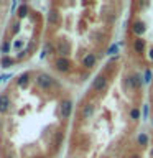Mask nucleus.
I'll return each instance as SVG.
<instances>
[{
	"label": "nucleus",
	"instance_id": "nucleus-1",
	"mask_svg": "<svg viewBox=\"0 0 153 158\" xmlns=\"http://www.w3.org/2000/svg\"><path fill=\"white\" fill-rule=\"evenodd\" d=\"M35 82H36V86L39 89H43V91H49V89H53L56 86V81L49 76L46 73H39L36 74V79H35Z\"/></svg>",
	"mask_w": 153,
	"mask_h": 158
},
{
	"label": "nucleus",
	"instance_id": "nucleus-2",
	"mask_svg": "<svg viewBox=\"0 0 153 158\" xmlns=\"http://www.w3.org/2000/svg\"><path fill=\"white\" fill-rule=\"evenodd\" d=\"M56 53L59 54V58H68L71 53V44L68 40H59L56 43Z\"/></svg>",
	"mask_w": 153,
	"mask_h": 158
},
{
	"label": "nucleus",
	"instance_id": "nucleus-3",
	"mask_svg": "<svg viewBox=\"0 0 153 158\" xmlns=\"http://www.w3.org/2000/svg\"><path fill=\"white\" fill-rule=\"evenodd\" d=\"M72 112V101L71 99H64V101H61V104H59V114H61V118H69V115H71Z\"/></svg>",
	"mask_w": 153,
	"mask_h": 158
},
{
	"label": "nucleus",
	"instance_id": "nucleus-4",
	"mask_svg": "<svg viewBox=\"0 0 153 158\" xmlns=\"http://www.w3.org/2000/svg\"><path fill=\"white\" fill-rule=\"evenodd\" d=\"M107 89V77L104 74H99V76L92 81V91L96 92H102Z\"/></svg>",
	"mask_w": 153,
	"mask_h": 158
},
{
	"label": "nucleus",
	"instance_id": "nucleus-5",
	"mask_svg": "<svg viewBox=\"0 0 153 158\" xmlns=\"http://www.w3.org/2000/svg\"><path fill=\"white\" fill-rule=\"evenodd\" d=\"M54 68L59 73H68L71 69V61H69V58H56L54 59Z\"/></svg>",
	"mask_w": 153,
	"mask_h": 158
},
{
	"label": "nucleus",
	"instance_id": "nucleus-6",
	"mask_svg": "<svg viewBox=\"0 0 153 158\" xmlns=\"http://www.w3.org/2000/svg\"><path fill=\"white\" fill-rule=\"evenodd\" d=\"M96 61H97L96 54H94V53H87L86 56L82 58V66L86 69H91V68L96 66Z\"/></svg>",
	"mask_w": 153,
	"mask_h": 158
},
{
	"label": "nucleus",
	"instance_id": "nucleus-7",
	"mask_svg": "<svg viewBox=\"0 0 153 158\" xmlns=\"http://www.w3.org/2000/svg\"><path fill=\"white\" fill-rule=\"evenodd\" d=\"M10 110V97L5 92L0 94V114H7Z\"/></svg>",
	"mask_w": 153,
	"mask_h": 158
},
{
	"label": "nucleus",
	"instance_id": "nucleus-8",
	"mask_svg": "<svg viewBox=\"0 0 153 158\" xmlns=\"http://www.w3.org/2000/svg\"><path fill=\"white\" fill-rule=\"evenodd\" d=\"M92 114H94V104H91V102L84 104L82 109H81V118L87 120V118H91V117H92Z\"/></svg>",
	"mask_w": 153,
	"mask_h": 158
},
{
	"label": "nucleus",
	"instance_id": "nucleus-9",
	"mask_svg": "<svg viewBox=\"0 0 153 158\" xmlns=\"http://www.w3.org/2000/svg\"><path fill=\"white\" fill-rule=\"evenodd\" d=\"M132 31L137 35V36H140V35H143L147 31V27H145V23L140 22V20H137V22H133L132 25Z\"/></svg>",
	"mask_w": 153,
	"mask_h": 158
},
{
	"label": "nucleus",
	"instance_id": "nucleus-10",
	"mask_svg": "<svg viewBox=\"0 0 153 158\" xmlns=\"http://www.w3.org/2000/svg\"><path fill=\"white\" fill-rule=\"evenodd\" d=\"M127 81H128V84H130L133 89H140L142 87V77L138 76V74H132Z\"/></svg>",
	"mask_w": 153,
	"mask_h": 158
},
{
	"label": "nucleus",
	"instance_id": "nucleus-11",
	"mask_svg": "<svg viewBox=\"0 0 153 158\" xmlns=\"http://www.w3.org/2000/svg\"><path fill=\"white\" fill-rule=\"evenodd\" d=\"M59 22V13H58V10H54V8H51L48 12V23L49 25H56Z\"/></svg>",
	"mask_w": 153,
	"mask_h": 158
},
{
	"label": "nucleus",
	"instance_id": "nucleus-12",
	"mask_svg": "<svg viewBox=\"0 0 153 158\" xmlns=\"http://www.w3.org/2000/svg\"><path fill=\"white\" fill-rule=\"evenodd\" d=\"M28 82H30V73L20 74L18 79H17V84H18L20 87H27V86H28Z\"/></svg>",
	"mask_w": 153,
	"mask_h": 158
},
{
	"label": "nucleus",
	"instance_id": "nucleus-13",
	"mask_svg": "<svg viewBox=\"0 0 153 158\" xmlns=\"http://www.w3.org/2000/svg\"><path fill=\"white\" fill-rule=\"evenodd\" d=\"M13 63H15V58H12L10 54L8 56H2V59H0V66L2 68H10Z\"/></svg>",
	"mask_w": 153,
	"mask_h": 158
},
{
	"label": "nucleus",
	"instance_id": "nucleus-14",
	"mask_svg": "<svg viewBox=\"0 0 153 158\" xmlns=\"http://www.w3.org/2000/svg\"><path fill=\"white\" fill-rule=\"evenodd\" d=\"M133 49H135V53H143V49H145V41H143L142 38H138L133 41Z\"/></svg>",
	"mask_w": 153,
	"mask_h": 158
},
{
	"label": "nucleus",
	"instance_id": "nucleus-15",
	"mask_svg": "<svg viewBox=\"0 0 153 158\" xmlns=\"http://www.w3.org/2000/svg\"><path fill=\"white\" fill-rule=\"evenodd\" d=\"M148 142H150V137H148L147 133H140V135L137 137V143H138L140 147H147Z\"/></svg>",
	"mask_w": 153,
	"mask_h": 158
},
{
	"label": "nucleus",
	"instance_id": "nucleus-16",
	"mask_svg": "<svg viewBox=\"0 0 153 158\" xmlns=\"http://www.w3.org/2000/svg\"><path fill=\"white\" fill-rule=\"evenodd\" d=\"M18 18H25L28 15V5L27 3H22V5H18Z\"/></svg>",
	"mask_w": 153,
	"mask_h": 158
},
{
	"label": "nucleus",
	"instance_id": "nucleus-17",
	"mask_svg": "<svg viewBox=\"0 0 153 158\" xmlns=\"http://www.w3.org/2000/svg\"><path fill=\"white\" fill-rule=\"evenodd\" d=\"M130 118L132 120H137V118H140V110H138L137 107H133L130 110Z\"/></svg>",
	"mask_w": 153,
	"mask_h": 158
},
{
	"label": "nucleus",
	"instance_id": "nucleus-18",
	"mask_svg": "<svg viewBox=\"0 0 153 158\" xmlns=\"http://www.w3.org/2000/svg\"><path fill=\"white\" fill-rule=\"evenodd\" d=\"M8 51H10V41H5V43H3V46H2L3 56H8Z\"/></svg>",
	"mask_w": 153,
	"mask_h": 158
},
{
	"label": "nucleus",
	"instance_id": "nucleus-19",
	"mask_svg": "<svg viewBox=\"0 0 153 158\" xmlns=\"http://www.w3.org/2000/svg\"><path fill=\"white\" fill-rule=\"evenodd\" d=\"M150 81H151V71L147 69L145 74H143V82H150Z\"/></svg>",
	"mask_w": 153,
	"mask_h": 158
},
{
	"label": "nucleus",
	"instance_id": "nucleus-20",
	"mask_svg": "<svg viewBox=\"0 0 153 158\" xmlns=\"http://www.w3.org/2000/svg\"><path fill=\"white\" fill-rule=\"evenodd\" d=\"M22 46H23V41H22V40H17V41L13 43V48H15V49H20Z\"/></svg>",
	"mask_w": 153,
	"mask_h": 158
},
{
	"label": "nucleus",
	"instance_id": "nucleus-21",
	"mask_svg": "<svg viewBox=\"0 0 153 158\" xmlns=\"http://www.w3.org/2000/svg\"><path fill=\"white\" fill-rule=\"evenodd\" d=\"M143 118H148V104H145V106H143Z\"/></svg>",
	"mask_w": 153,
	"mask_h": 158
},
{
	"label": "nucleus",
	"instance_id": "nucleus-22",
	"mask_svg": "<svg viewBox=\"0 0 153 158\" xmlns=\"http://www.w3.org/2000/svg\"><path fill=\"white\" fill-rule=\"evenodd\" d=\"M13 33H18L20 31V23L17 22V23H13V30H12Z\"/></svg>",
	"mask_w": 153,
	"mask_h": 158
},
{
	"label": "nucleus",
	"instance_id": "nucleus-23",
	"mask_svg": "<svg viewBox=\"0 0 153 158\" xmlns=\"http://www.w3.org/2000/svg\"><path fill=\"white\" fill-rule=\"evenodd\" d=\"M115 51H117V44H112V46L109 48V54H114Z\"/></svg>",
	"mask_w": 153,
	"mask_h": 158
},
{
	"label": "nucleus",
	"instance_id": "nucleus-24",
	"mask_svg": "<svg viewBox=\"0 0 153 158\" xmlns=\"http://www.w3.org/2000/svg\"><path fill=\"white\" fill-rule=\"evenodd\" d=\"M150 58H151V59H153V48H151V49H150Z\"/></svg>",
	"mask_w": 153,
	"mask_h": 158
},
{
	"label": "nucleus",
	"instance_id": "nucleus-25",
	"mask_svg": "<svg viewBox=\"0 0 153 158\" xmlns=\"http://www.w3.org/2000/svg\"><path fill=\"white\" fill-rule=\"evenodd\" d=\"M130 158H140V155H133V156H130Z\"/></svg>",
	"mask_w": 153,
	"mask_h": 158
},
{
	"label": "nucleus",
	"instance_id": "nucleus-26",
	"mask_svg": "<svg viewBox=\"0 0 153 158\" xmlns=\"http://www.w3.org/2000/svg\"><path fill=\"white\" fill-rule=\"evenodd\" d=\"M5 158H15V156H12V155H7V156H5Z\"/></svg>",
	"mask_w": 153,
	"mask_h": 158
},
{
	"label": "nucleus",
	"instance_id": "nucleus-27",
	"mask_svg": "<svg viewBox=\"0 0 153 158\" xmlns=\"http://www.w3.org/2000/svg\"><path fill=\"white\" fill-rule=\"evenodd\" d=\"M151 158H153V148H151Z\"/></svg>",
	"mask_w": 153,
	"mask_h": 158
},
{
	"label": "nucleus",
	"instance_id": "nucleus-28",
	"mask_svg": "<svg viewBox=\"0 0 153 158\" xmlns=\"http://www.w3.org/2000/svg\"><path fill=\"white\" fill-rule=\"evenodd\" d=\"M2 81H3V79H2V76H0V82H2Z\"/></svg>",
	"mask_w": 153,
	"mask_h": 158
},
{
	"label": "nucleus",
	"instance_id": "nucleus-29",
	"mask_svg": "<svg viewBox=\"0 0 153 158\" xmlns=\"http://www.w3.org/2000/svg\"><path fill=\"white\" fill-rule=\"evenodd\" d=\"M27 158H33V156H27Z\"/></svg>",
	"mask_w": 153,
	"mask_h": 158
},
{
	"label": "nucleus",
	"instance_id": "nucleus-30",
	"mask_svg": "<svg viewBox=\"0 0 153 158\" xmlns=\"http://www.w3.org/2000/svg\"><path fill=\"white\" fill-rule=\"evenodd\" d=\"M0 125H2V120H0Z\"/></svg>",
	"mask_w": 153,
	"mask_h": 158
},
{
	"label": "nucleus",
	"instance_id": "nucleus-31",
	"mask_svg": "<svg viewBox=\"0 0 153 158\" xmlns=\"http://www.w3.org/2000/svg\"><path fill=\"white\" fill-rule=\"evenodd\" d=\"M39 158H43V156H39Z\"/></svg>",
	"mask_w": 153,
	"mask_h": 158
}]
</instances>
